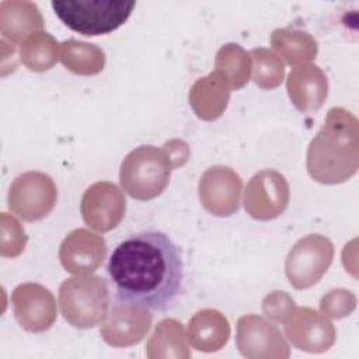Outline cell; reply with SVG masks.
<instances>
[{"label":"cell","mask_w":359,"mask_h":359,"mask_svg":"<svg viewBox=\"0 0 359 359\" xmlns=\"http://www.w3.org/2000/svg\"><path fill=\"white\" fill-rule=\"evenodd\" d=\"M107 269L116 297L123 303L165 311L182 290L181 252L161 231L129 236L116 245Z\"/></svg>","instance_id":"obj_1"},{"label":"cell","mask_w":359,"mask_h":359,"mask_svg":"<svg viewBox=\"0 0 359 359\" xmlns=\"http://www.w3.org/2000/svg\"><path fill=\"white\" fill-rule=\"evenodd\" d=\"M358 119L349 111L335 107L310 142L307 171L321 184H339L349 180L359 167Z\"/></svg>","instance_id":"obj_2"},{"label":"cell","mask_w":359,"mask_h":359,"mask_svg":"<svg viewBox=\"0 0 359 359\" xmlns=\"http://www.w3.org/2000/svg\"><path fill=\"white\" fill-rule=\"evenodd\" d=\"M172 168V161L164 149L143 144L123 158L119 181L122 189L133 199L150 201L165 189Z\"/></svg>","instance_id":"obj_3"},{"label":"cell","mask_w":359,"mask_h":359,"mask_svg":"<svg viewBox=\"0 0 359 359\" xmlns=\"http://www.w3.org/2000/svg\"><path fill=\"white\" fill-rule=\"evenodd\" d=\"M135 1L122 0H53L52 8L70 29L86 35H105L126 22Z\"/></svg>","instance_id":"obj_4"},{"label":"cell","mask_w":359,"mask_h":359,"mask_svg":"<svg viewBox=\"0 0 359 359\" xmlns=\"http://www.w3.org/2000/svg\"><path fill=\"white\" fill-rule=\"evenodd\" d=\"M59 304L63 318L76 328H91L105 318L109 292L102 278L77 275L62 282Z\"/></svg>","instance_id":"obj_5"},{"label":"cell","mask_w":359,"mask_h":359,"mask_svg":"<svg viewBox=\"0 0 359 359\" xmlns=\"http://www.w3.org/2000/svg\"><path fill=\"white\" fill-rule=\"evenodd\" d=\"M334 245L320 234L300 238L289 251L285 271L290 285L296 289H307L317 283L332 262Z\"/></svg>","instance_id":"obj_6"},{"label":"cell","mask_w":359,"mask_h":359,"mask_svg":"<svg viewBox=\"0 0 359 359\" xmlns=\"http://www.w3.org/2000/svg\"><path fill=\"white\" fill-rule=\"evenodd\" d=\"M57 199L53 180L39 171L18 175L8 191V208L27 222L41 220L50 213Z\"/></svg>","instance_id":"obj_7"},{"label":"cell","mask_w":359,"mask_h":359,"mask_svg":"<svg viewBox=\"0 0 359 359\" xmlns=\"http://www.w3.org/2000/svg\"><path fill=\"white\" fill-rule=\"evenodd\" d=\"M289 203L286 178L275 170H261L248 181L244 192L245 212L255 220H272Z\"/></svg>","instance_id":"obj_8"},{"label":"cell","mask_w":359,"mask_h":359,"mask_svg":"<svg viewBox=\"0 0 359 359\" xmlns=\"http://www.w3.org/2000/svg\"><path fill=\"white\" fill-rule=\"evenodd\" d=\"M243 181L240 175L226 165L208 168L199 180V199L202 206L215 216H230L240 206Z\"/></svg>","instance_id":"obj_9"},{"label":"cell","mask_w":359,"mask_h":359,"mask_svg":"<svg viewBox=\"0 0 359 359\" xmlns=\"http://www.w3.org/2000/svg\"><path fill=\"white\" fill-rule=\"evenodd\" d=\"M126 201L119 188L109 181L90 185L80 203V212L86 224L98 231L115 229L125 216Z\"/></svg>","instance_id":"obj_10"},{"label":"cell","mask_w":359,"mask_h":359,"mask_svg":"<svg viewBox=\"0 0 359 359\" xmlns=\"http://www.w3.org/2000/svg\"><path fill=\"white\" fill-rule=\"evenodd\" d=\"M289 341L307 352H323L332 346L335 328L331 321L310 307H292L283 320Z\"/></svg>","instance_id":"obj_11"},{"label":"cell","mask_w":359,"mask_h":359,"mask_svg":"<svg viewBox=\"0 0 359 359\" xmlns=\"http://www.w3.org/2000/svg\"><path fill=\"white\" fill-rule=\"evenodd\" d=\"M236 344L245 358H287L289 346L280 331L257 314L237 321Z\"/></svg>","instance_id":"obj_12"},{"label":"cell","mask_w":359,"mask_h":359,"mask_svg":"<svg viewBox=\"0 0 359 359\" xmlns=\"http://www.w3.org/2000/svg\"><path fill=\"white\" fill-rule=\"evenodd\" d=\"M14 316L31 332H42L56 320V302L49 289L38 283H21L11 294Z\"/></svg>","instance_id":"obj_13"},{"label":"cell","mask_w":359,"mask_h":359,"mask_svg":"<svg viewBox=\"0 0 359 359\" xmlns=\"http://www.w3.org/2000/svg\"><path fill=\"white\" fill-rule=\"evenodd\" d=\"M151 325V314L143 306L116 303L102 320L100 334L112 346H129L140 342Z\"/></svg>","instance_id":"obj_14"},{"label":"cell","mask_w":359,"mask_h":359,"mask_svg":"<svg viewBox=\"0 0 359 359\" xmlns=\"http://www.w3.org/2000/svg\"><path fill=\"white\" fill-rule=\"evenodd\" d=\"M107 254L105 240L86 229L70 231L59 250L62 266L76 275H84L97 271Z\"/></svg>","instance_id":"obj_15"},{"label":"cell","mask_w":359,"mask_h":359,"mask_svg":"<svg viewBox=\"0 0 359 359\" xmlns=\"http://www.w3.org/2000/svg\"><path fill=\"white\" fill-rule=\"evenodd\" d=\"M287 94L293 105L302 112H316L328 95V81L316 65L296 66L287 76Z\"/></svg>","instance_id":"obj_16"},{"label":"cell","mask_w":359,"mask_h":359,"mask_svg":"<svg viewBox=\"0 0 359 359\" xmlns=\"http://www.w3.org/2000/svg\"><path fill=\"white\" fill-rule=\"evenodd\" d=\"M229 98L230 87L216 70L196 80L189 90V104L203 121L217 119L224 112Z\"/></svg>","instance_id":"obj_17"},{"label":"cell","mask_w":359,"mask_h":359,"mask_svg":"<svg viewBox=\"0 0 359 359\" xmlns=\"http://www.w3.org/2000/svg\"><path fill=\"white\" fill-rule=\"evenodd\" d=\"M230 325L224 314L215 309H203L194 314L188 323V339L202 352H215L226 345Z\"/></svg>","instance_id":"obj_18"},{"label":"cell","mask_w":359,"mask_h":359,"mask_svg":"<svg viewBox=\"0 0 359 359\" xmlns=\"http://www.w3.org/2000/svg\"><path fill=\"white\" fill-rule=\"evenodd\" d=\"M43 18L38 6L32 1L6 0L0 4V29L4 38L18 42L22 38L39 32Z\"/></svg>","instance_id":"obj_19"},{"label":"cell","mask_w":359,"mask_h":359,"mask_svg":"<svg viewBox=\"0 0 359 359\" xmlns=\"http://www.w3.org/2000/svg\"><path fill=\"white\" fill-rule=\"evenodd\" d=\"M272 48L290 66H302L311 62L318 50L317 41L304 31L278 28L271 34Z\"/></svg>","instance_id":"obj_20"},{"label":"cell","mask_w":359,"mask_h":359,"mask_svg":"<svg viewBox=\"0 0 359 359\" xmlns=\"http://www.w3.org/2000/svg\"><path fill=\"white\" fill-rule=\"evenodd\" d=\"M149 358H189L184 327L174 318L161 320L147 342Z\"/></svg>","instance_id":"obj_21"},{"label":"cell","mask_w":359,"mask_h":359,"mask_svg":"<svg viewBox=\"0 0 359 359\" xmlns=\"http://www.w3.org/2000/svg\"><path fill=\"white\" fill-rule=\"evenodd\" d=\"M60 62L76 74L93 76L105 65V53L94 43L67 39L60 43Z\"/></svg>","instance_id":"obj_22"},{"label":"cell","mask_w":359,"mask_h":359,"mask_svg":"<svg viewBox=\"0 0 359 359\" xmlns=\"http://www.w3.org/2000/svg\"><path fill=\"white\" fill-rule=\"evenodd\" d=\"M216 72L222 74V77L229 84L230 90L243 88L251 74V59L250 53H247L240 45L226 43L223 45L215 59Z\"/></svg>","instance_id":"obj_23"},{"label":"cell","mask_w":359,"mask_h":359,"mask_svg":"<svg viewBox=\"0 0 359 359\" xmlns=\"http://www.w3.org/2000/svg\"><path fill=\"white\" fill-rule=\"evenodd\" d=\"M59 43L48 32L39 31L28 38L20 46V59L22 65L32 72H45L57 62Z\"/></svg>","instance_id":"obj_24"},{"label":"cell","mask_w":359,"mask_h":359,"mask_svg":"<svg viewBox=\"0 0 359 359\" xmlns=\"http://www.w3.org/2000/svg\"><path fill=\"white\" fill-rule=\"evenodd\" d=\"M250 56L254 62V83L264 90L276 88L285 76V65L282 59L266 48H254L250 52Z\"/></svg>","instance_id":"obj_25"},{"label":"cell","mask_w":359,"mask_h":359,"mask_svg":"<svg viewBox=\"0 0 359 359\" xmlns=\"http://www.w3.org/2000/svg\"><path fill=\"white\" fill-rule=\"evenodd\" d=\"M27 243V234L24 227L13 216L6 212L1 213V255L17 257L24 251Z\"/></svg>","instance_id":"obj_26"},{"label":"cell","mask_w":359,"mask_h":359,"mask_svg":"<svg viewBox=\"0 0 359 359\" xmlns=\"http://www.w3.org/2000/svg\"><path fill=\"white\" fill-rule=\"evenodd\" d=\"M355 307V294L345 289L331 290L330 293L324 294L320 302V309L323 310V313L332 318H342L345 316H349Z\"/></svg>","instance_id":"obj_27"},{"label":"cell","mask_w":359,"mask_h":359,"mask_svg":"<svg viewBox=\"0 0 359 359\" xmlns=\"http://www.w3.org/2000/svg\"><path fill=\"white\" fill-rule=\"evenodd\" d=\"M294 306L293 299L285 292H273L264 299V313L275 323H283L289 310Z\"/></svg>","instance_id":"obj_28"},{"label":"cell","mask_w":359,"mask_h":359,"mask_svg":"<svg viewBox=\"0 0 359 359\" xmlns=\"http://www.w3.org/2000/svg\"><path fill=\"white\" fill-rule=\"evenodd\" d=\"M164 150L168 153L174 168L178 165H182L189 156V149L188 144L182 140H170L168 143H165Z\"/></svg>","instance_id":"obj_29"}]
</instances>
